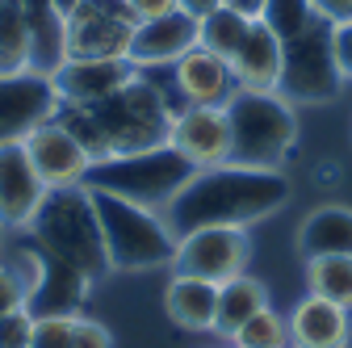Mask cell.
<instances>
[{
    "mask_svg": "<svg viewBox=\"0 0 352 348\" xmlns=\"http://www.w3.org/2000/svg\"><path fill=\"white\" fill-rule=\"evenodd\" d=\"M0 348H34V315L13 311V315H0Z\"/></svg>",
    "mask_w": 352,
    "mask_h": 348,
    "instance_id": "obj_29",
    "label": "cell"
},
{
    "mask_svg": "<svg viewBox=\"0 0 352 348\" xmlns=\"http://www.w3.org/2000/svg\"><path fill=\"white\" fill-rule=\"evenodd\" d=\"M289 348H298V344H289Z\"/></svg>",
    "mask_w": 352,
    "mask_h": 348,
    "instance_id": "obj_37",
    "label": "cell"
},
{
    "mask_svg": "<svg viewBox=\"0 0 352 348\" xmlns=\"http://www.w3.org/2000/svg\"><path fill=\"white\" fill-rule=\"evenodd\" d=\"M298 252L306 260L319 256H352V206L327 202L311 210L298 227Z\"/></svg>",
    "mask_w": 352,
    "mask_h": 348,
    "instance_id": "obj_21",
    "label": "cell"
},
{
    "mask_svg": "<svg viewBox=\"0 0 352 348\" xmlns=\"http://www.w3.org/2000/svg\"><path fill=\"white\" fill-rule=\"evenodd\" d=\"M9 5H13V0H0V17H5V13H9Z\"/></svg>",
    "mask_w": 352,
    "mask_h": 348,
    "instance_id": "obj_36",
    "label": "cell"
},
{
    "mask_svg": "<svg viewBox=\"0 0 352 348\" xmlns=\"http://www.w3.org/2000/svg\"><path fill=\"white\" fill-rule=\"evenodd\" d=\"M172 113H176V105L139 72L109 101L88 105V109H63L59 118L84 139L93 160H105V155H130V151H147V147L168 143Z\"/></svg>",
    "mask_w": 352,
    "mask_h": 348,
    "instance_id": "obj_2",
    "label": "cell"
},
{
    "mask_svg": "<svg viewBox=\"0 0 352 348\" xmlns=\"http://www.w3.org/2000/svg\"><path fill=\"white\" fill-rule=\"evenodd\" d=\"M344 89V72L336 63V21L315 17L302 34L285 42L277 93L289 105H327Z\"/></svg>",
    "mask_w": 352,
    "mask_h": 348,
    "instance_id": "obj_7",
    "label": "cell"
},
{
    "mask_svg": "<svg viewBox=\"0 0 352 348\" xmlns=\"http://www.w3.org/2000/svg\"><path fill=\"white\" fill-rule=\"evenodd\" d=\"M252 21H256V17H252L248 9L223 5L218 13H210V17L197 21V47H206V51H214V55H223V59L231 63V55L239 51V42L248 38Z\"/></svg>",
    "mask_w": 352,
    "mask_h": 348,
    "instance_id": "obj_23",
    "label": "cell"
},
{
    "mask_svg": "<svg viewBox=\"0 0 352 348\" xmlns=\"http://www.w3.org/2000/svg\"><path fill=\"white\" fill-rule=\"evenodd\" d=\"M231 344L235 348H289V319L277 315L273 307H264L231 336Z\"/></svg>",
    "mask_w": 352,
    "mask_h": 348,
    "instance_id": "obj_26",
    "label": "cell"
},
{
    "mask_svg": "<svg viewBox=\"0 0 352 348\" xmlns=\"http://www.w3.org/2000/svg\"><path fill=\"white\" fill-rule=\"evenodd\" d=\"M135 17L122 9V0H84L63 17V55L67 59H130Z\"/></svg>",
    "mask_w": 352,
    "mask_h": 348,
    "instance_id": "obj_8",
    "label": "cell"
},
{
    "mask_svg": "<svg viewBox=\"0 0 352 348\" xmlns=\"http://www.w3.org/2000/svg\"><path fill=\"white\" fill-rule=\"evenodd\" d=\"M281 59H285V42L256 17L252 30H248V38L239 42V51L231 55L235 89H243V93H277V84H281Z\"/></svg>",
    "mask_w": 352,
    "mask_h": 348,
    "instance_id": "obj_17",
    "label": "cell"
},
{
    "mask_svg": "<svg viewBox=\"0 0 352 348\" xmlns=\"http://www.w3.org/2000/svg\"><path fill=\"white\" fill-rule=\"evenodd\" d=\"M193 172L197 168L181 151L160 143V147H147V151L93 160V168H88V177H84V189H101V193H113V197H126L135 206H147V210L164 214V206L185 189V181Z\"/></svg>",
    "mask_w": 352,
    "mask_h": 348,
    "instance_id": "obj_5",
    "label": "cell"
},
{
    "mask_svg": "<svg viewBox=\"0 0 352 348\" xmlns=\"http://www.w3.org/2000/svg\"><path fill=\"white\" fill-rule=\"evenodd\" d=\"M135 76L139 67L130 59H63V67L55 72V89L63 97V109H88L109 101Z\"/></svg>",
    "mask_w": 352,
    "mask_h": 348,
    "instance_id": "obj_14",
    "label": "cell"
},
{
    "mask_svg": "<svg viewBox=\"0 0 352 348\" xmlns=\"http://www.w3.org/2000/svg\"><path fill=\"white\" fill-rule=\"evenodd\" d=\"M336 63H340L344 80H352V21L336 25Z\"/></svg>",
    "mask_w": 352,
    "mask_h": 348,
    "instance_id": "obj_32",
    "label": "cell"
},
{
    "mask_svg": "<svg viewBox=\"0 0 352 348\" xmlns=\"http://www.w3.org/2000/svg\"><path fill=\"white\" fill-rule=\"evenodd\" d=\"M30 231H34V248L38 252H47V256L63 260V265H72L88 281H97V277L109 273L101 223H97V210H93V193H88L84 185L51 189V197L42 202L38 219L30 223Z\"/></svg>",
    "mask_w": 352,
    "mask_h": 348,
    "instance_id": "obj_3",
    "label": "cell"
},
{
    "mask_svg": "<svg viewBox=\"0 0 352 348\" xmlns=\"http://www.w3.org/2000/svg\"><path fill=\"white\" fill-rule=\"evenodd\" d=\"M51 197L47 181L25 151V143H0V227L5 231H30L42 202Z\"/></svg>",
    "mask_w": 352,
    "mask_h": 348,
    "instance_id": "obj_13",
    "label": "cell"
},
{
    "mask_svg": "<svg viewBox=\"0 0 352 348\" xmlns=\"http://www.w3.org/2000/svg\"><path fill=\"white\" fill-rule=\"evenodd\" d=\"M80 5H84V0H51V9H55L59 17H72V13H76Z\"/></svg>",
    "mask_w": 352,
    "mask_h": 348,
    "instance_id": "obj_35",
    "label": "cell"
},
{
    "mask_svg": "<svg viewBox=\"0 0 352 348\" xmlns=\"http://www.w3.org/2000/svg\"><path fill=\"white\" fill-rule=\"evenodd\" d=\"M63 113V97L55 89V76L25 67L0 72V143H21L38 126H47Z\"/></svg>",
    "mask_w": 352,
    "mask_h": 348,
    "instance_id": "obj_9",
    "label": "cell"
},
{
    "mask_svg": "<svg viewBox=\"0 0 352 348\" xmlns=\"http://www.w3.org/2000/svg\"><path fill=\"white\" fill-rule=\"evenodd\" d=\"M168 147L181 151L193 168H218L231 160L227 105H181L168 126Z\"/></svg>",
    "mask_w": 352,
    "mask_h": 348,
    "instance_id": "obj_11",
    "label": "cell"
},
{
    "mask_svg": "<svg viewBox=\"0 0 352 348\" xmlns=\"http://www.w3.org/2000/svg\"><path fill=\"white\" fill-rule=\"evenodd\" d=\"M289 344H298V348H352V319L336 302L306 294L289 311Z\"/></svg>",
    "mask_w": 352,
    "mask_h": 348,
    "instance_id": "obj_18",
    "label": "cell"
},
{
    "mask_svg": "<svg viewBox=\"0 0 352 348\" xmlns=\"http://www.w3.org/2000/svg\"><path fill=\"white\" fill-rule=\"evenodd\" d=\"M88 193H93V210L101 223L109 273H147V269H164V265L172 269L176 235L160 210L135 206V202L101 193V189H88Z\"/></svg>",
    "mask_w": 352,
    "mask_h": 348,
    "instance_id": "obj_4",
    "label": "cell"
},
{
    "mask_svg": "<svg viewBox=\"0 0 352 348\" xmlns=\"http://www.w3.org/2000/svg\"><path fill=\"white\" fill-rule=\"evenodd\" d=\"M0 231H5V227H0Z\"/></svg>",
    "mask_w": 352,
    "mask_h": 348,
    "instance_id": "obj_38",
    "label": "cell"
},
{
    "mask_svg": "<svg viewBox=\"0 0 352 348\" xmlns=\"http://www.w3.org/2000/svg\"><path fill=\"white\" fill-rule=\"evenodd\" d=\"M264 307H269V290H264V281H256L252 273H239V277H231V281L218 285V319H214V331L231 340Z\"/></svg>",
    "mask_w": 352,
    "mask_h": 348,
    "instance_id": "obj_22",
    "label": "cell"
},
{
    "mask_svg": "<svg viewBox=\"0 0 352 348\" xmlns=\"http://www.w3.org/2000/svg\"><path fill=\"white\" fill-rule=\"evenodd\" d=\"M34 67V30L25 17V5L13 0L0 17V72H25Z\"/></svg>",
    "mask_w": 352,
    "mask_h": 348,
    "instance_id": "obj_25",
    "label": "cell"
},
{
    "mask_svg": "<svg viewBox=\"0 0 352 348\" xmlns=\"http://www.w3.org/2000/svg\"><path fill=\"white\" fill-rule=\"evenodd\" d=\"M231 348H235V344H231Z\"/></svg>",
    "mask_w": 352,
    "mask_h": 348,
    "instance_id": "obj_39",
    "label": "cell"
},
{
    "mask_svg": "<svg viewBox=\"0 0 352 348\" xmlns=\"http://www.w3.org/2000/svg\"><path fill=\"white\" fill-rule=\"evenodd\" d=\"M315 5V13L319 17H327V21H352V0H311Z\"/></svg>",
    "mask_w": 352,
    "mask_h": 348,
    "instance_id": "obj_33",
    "label": "cell"
},
{
    "mask_svg": "<svg viewBox=\"0 0 352 348\" xmlns=\"http://www.w3.org/2000/svg\"><path fill=\"white\" fill-rule=\"evenodd\" d=\"M172 89L185 105H227L235 97V72L223 55L193 47L172 63Z\"/></svg>",
    "mask_w": 352,
    "mask_h": 348,
    "instance_id": "obj_15",
    "label": "cell"
},
{
    "mask_svg": "<svg viewBox=\"0 0 352 348\" xmlns=\"http://www.w3.org/2000/svg\"><path fill=\"white\" fill-rule=\"evenodd\" d=\"M164 311L185 331H214L218 285L201 281V277H189V273H172V281L164 285Z\"/></svg>",
    "mask_w": 352,
    "mask_h": 348,
    "instance_id": "obj_19",
    "label": "cell"
},
{
    "mask_svg": "<svg viewBox=\"0 0 352 348\" xmlns=\"http://www.w3.org/2000/svg\"><path fill=\"white\" fill-rule=\"evenodd\" d=\"M76 315H34V348H72Z\"/></svg>",
    "mask_w": 352,
    "mask_h": 348,
    "instance_id": "obj_28",
    "label": "cell"
},
{
    "mask_svg": "<svg viewBox=\"0 0 352 348\" xmlns=\"http://www.w3.org/2000/svg\"><path fill=\"white\" fill-rule=\"evenodd\" d=\"M21 143H25V151L38 168V177L47 181V189H76V185H84L88 168H93V151L84 147V139L63 118L38 126Z\"/></svg>",
    "mask_w": 352,
    "mask_h": 348,
    "instance_id": "obj_12",
    "label": "cell"
},
{
    "mask_svg": "<svg viewBox=\"0 0 352 348\" xmlns=\"http://www.w3.org/2000/svg\"><path fill=\"white\" fill-rule=\"evenodd\" d=\"M289 202V177L281 168H248V164H218L197 168L185 189L164 206L172 235L181 239L201 227H252L277 214Z\"/></svg>",
    "mask_w": 352,
    "mask_h": 348,
    "instance_id": "obj_1",
    "label": "cell"
},
{
    "mask_svg": "<svg viewBox=\"0 0 352 348\" xmlns=\"http://www.w3.org/2000/svg\"><path fill=\"white\" fill-rule=\"evenodd\" d=\"M264 25H269L281 42H289L294 34H302L306 25H311L319 13L311 0H260V13H256Z\"/></svg>",
    "mask_w": 352,
    "mask_h": 348,
    "instance_id": "obj_27",
    "label": "cell"
},
{
    "mask_svg": "<svg viewBox=\"0 0 352 348\" xmlns=\"http://www.w3.org/2000/svg\"><path fill=\"white\" fill-rule=\"evenodd\" d=\"M306 290L352 311V256H319L306 260Z\"/></svg>",
    "mask_w": 352,
    "mask_h": 348,
    "instance_id": "obj_24",
    "label": "cell"
},
{
    "mask_svg": "<svg viewBox=\"0 0 352 348\" xmlns=\"http://www.w3.org/2000/svg\"><path fill=\"white\" fill-rule=\"evenodd\" d=\"M248 260H252L248 227H201V231H189L176 239L172 273H189V277L223 285L248 273Z\"/></svg>",
    "mask_w": 352,
    "mask_h": 348,
    "instance_id": "obj_10",
    "label": "cell"
},
{
    "mask_svg": "<svg viewBox=\"0 0 352 348\" xmlns=\"http://www.w3.org/2000/svg\"><path fill=\"white\" fill-rule=\"evenodd\" d=\"M231 122V164L281 168L298 147V113L281 93H243L227 101Z\"/></svg>",
    "mask_w": 352,
    "mask_h": 348,
    "instance_id": "obj_6",
    "label": "cell"
},
{
    "mask_svg": "<svg viewBox=\"0 0 352 348\" xmlns=\"http://www.w3.org/2000/svg\"><path fill=\"white\" fill-rule=\"evenodd\" d=\"M122 9L135 17V25H139V21H155V17L176 13V0H122Z\"/></svg>",
    "mask_w": 352,
    "mask_h": 348,
    "instance_id": "obj_31",
    "label": "cell"
},
{
    "mask_svg": "<svg viewBox=\"0 0 352 348\" xmlns=\"http://www.w3.org/2000/svg\"><path fill=\"white\" fill-rule=\"evenodd\" d=\"M88 285L93 281L84 273H76L72 265L42 252V273H38V285L30 294V315H80Z\"/></svg>",
    "mask_w": 352,
    "mask_h": 348,
    "instance_id": "obj_20",
    "label": "cell"
},
{
    "mask_svg": "<svg viewBox=\"0 0 352 348\" xmlns=\"http://www.w3.org/2000/svg\"><path fill=\"white\" fill-rule=\"evenodd\" d=\"M223 5H231V0H176V9H181V13H189L193 21H201V17L218 13Z\"/></svg>",
    "mask_w": 352,
    "mask_h": 348,
    "instance_id": "obj_34",
    "label": "cell"
},
{
    "mask_svg": "<svg viewBox=\"0 0 352 348\" xmlns=\"http://www.w3.org/2000/svg\"><path fill=\"white\" fill-rule=\"evenodd\" d=\"M197 47V21L189 13H168L155 21H139L135 38H130V63L139 72L147 67H172L181 55H189Z\"/></svg>",
    "mask_w": 352,
    "mask_h": 348,
    "instance_id": "obj_16",
    "label": "cell"
},
{
    "mask_svg": "<svg viewBox=\"0 0 352 348\" xmlns=\"http://www.w3.org/2000/svg\"><path fill=\"white\" fill-rule=\"evenodd\" d=\"M72 348H113V331L97 319H84L76 315V327H72Z\"/></svg>",
    "mask_w": 352,
    "mask_h": 348,
    "instance_id": "obj_30",
    "label": "cell"
}]
</instances>
